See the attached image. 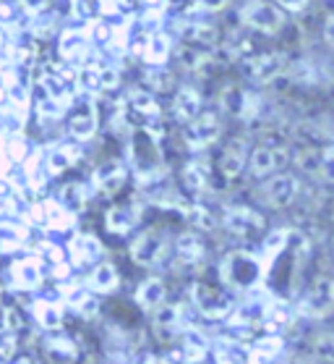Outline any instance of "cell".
<instances>
[{
	"instance_id": "obj_1",
	"label": "cell",
	"mask_w": 334,
	"mask_h": 364,
	"mask_svg": "<svg viewBox=\"0 0 334 364\" xmlns=\"http://www.w3.org/2000/svg\"><path fill=\"white\" fill-rule=\"evenodd\" d=\"M220 270L230 291H248L261 281V265L251 252H230L222 259Z\"/></svg>"
},
{
	"instance_id": "obj_2",
	"label": "cell",
	"mask_w": 334,
	"mask_h": 364,
	"mask_svg": "<svg viewBox=\"0 0 334 364\" xmlns=\"http://www.w3.org/2000/svg\"><path fill=\"white\" fill-rule=\"evenodd\" d=\"M240 24L261 34H277L285 26V11H279L272 0H245L238 9Z\"/></svg>"
},
{
	"instance_id": "obj_3",
	"label": "cell",
	"mask_w": 334,
	"mask_h": 364,
	"mask_svg": "<svg viewBox=\"0 0 334 364\" xmlns=\"http://www.w3.org/2000/svg\"><path fill=\"white\" fill-rule=\"evenodd\" d=\"M290 160H293V152L285 144H259L248 158V171L253 178H272L277 173H285Z\"/></svg>"
},
{
	"instance_id": "obj_4",
	"label": "cell",
	"mask_w": 334,
	"mask_h": 364,
	"mask_svg": "<svg viewBox=\"0 0 334 364\" xmlns=\"http://www.w3.org/2000/svg\"><path fill=\"white\" fill-rule=\"evenodd\" d=\"M222 228L230 236H235V239L248 241V239H259L261 233L267 231V220H264V215H261L259 210L245 205H235L222 215Z\"/></svg>"
},
{
	"instance_id": "obj_5",
	"label": "cell",
	"mask_w": 334,
	"mask_h": 364,
	"mask_svg": "<svg viewBox=\"0 0 334 364\" xmlns=\"http://www.w3.org/2000/svg\"><path fill=\"white\" fill-rule=\"evenodd\" d=\"M287 66H290V60H287V53H282V50L259 53V55L245 58V76H248L251 84L264 87V84L274 82V79H279V76L285 74Z\"/></svg>"
},
{
	"instance_id": "obj_6",
	"label": "cell",
	"mask_w": 334,
	"mask_h": 364,
	"mask_svg": "<svg viewBox=\"0 0 334 364\" xmlns=\"http://www.w3.org/2000/svg\"><path fill=\"white\" fill-rule=\"evenodd\" d=\"M170 255V241L160 231H144L130 244V259L141 267H162Z\"/></svg>"
},
{
	"instance_id": "obj_7",
	"label": "cell",
	"mask_w": 334,
	"mask_h": 364,
	"mask_svg": "<svg viewBox=\"0 0 334 364\" xmlns=\"http://www.w3.org/2000/svg\"><path fill=\"white\" fill-rule=\"evenodd\" d=\"M220 136H222L220 116L212 113V110H201V113H199L191 124H186V129H183V139H186L188 149L212 147Z\"/></svg>"
},
{
	"instance_id": "obj_8",
	"label": "cell",
	"mask_w": 334,
	"mask_h": 364,
	"mask_svg": "<svg viewBox=\"0 0 334 364\" xmlns=\"http://www.w3.org/2000/svg\"><path fill=\"white\" fill-rule=\"evenodd\" d=\"M303 315L313 317V320H321V317L332 315L334 309V278L332 275H318L313 278L311 289L306 291L303 296Z\"/></svg>"
},
{
	"instance_id": "obj_9",
	"label": "cell",
	"mask_w": 334,
	"mask_h": 364,
	"mask_svg": "<svg viewBox=\"0 0 334 364\" xmlns=\"http://www.w3.org/2000/svg\"><path fill=\"white\" fill-rule=\"evenodd\" d=\"M191 299H194L196 309L204 317H209V320H220V317L230 315V306H233V299H230L228 291L214 289V286H209L204 281L194 283Z\"/></svg>"
},
{
	"instance_id": "obj_10",
	"label": "cell",
	"mask_w": 334,
	"mask_h": 364,
	"mask_svg": "<svg viewBox=\"0 0 334 364\" xmlns=\"http://www.w3.org/2000/svg\"><path fill=\"white\" fill-rule=\"evenodd\" d=\"M261 191H264L267 205L282 210V207H290L298 199V194H301V178L293 173H277L272 176V178H267Z\"/></svg>"
},
{
	"instance_id": "obj_11",
	"label": "cell",
	"mask_w": 334,
	"mask_h": 364,
	"mask_svg": "<svg viewBox=\"0 0 334 364\" xmlns=\"http://www.w3.org/2000/svg\"><path fill=\"white\" fill-rule=\"evenodd\" d=\"M248 158H251V149H248V141L243 136H233V139L222 147L220 152V171L228 181H235L243 176V171L248 168Z\"/></svg>"
},
{
	"instance_id": "obj_12",
	"label": "cell",
	"mask_w": 334,
	"mask_h": 364,
	"mask_svg": "<svg viewBox=\"0 0 334 364\" xmlns=\"http://www.w3.org/2000/svg\"><path fill=\"white\" fill-rule=\"evenodd\" d=\"M201 113V95L194 87H180L172 97V116L178 124H191L196 116Z\"/></svg>"
},
{
	"instance_id": "obj_13",
	"label": "cell",
	"mask_w": 334,
	"mask_h": 364,
	"mask_svg": "<svg viewBox=\"0 0 334 364\" xmlns=\"http://www.w3.org/2000/svg\"><path fill=\"white\" fill-rule=\"evenodd\" d=\"M172 252H175V257H178L180 265L194 267V265H199V262L204 259L206 247H204V241H201V236H199V233L188 231V233H180L178 239H175V247H172Z\"/></svg>"
},
{
	"instance_id": "obj_14",
	"label": "cell",
	"mask_w": 334,
	"mask_h": 364,
	"mask_svg": "<svg viewBox=\"0 0 334 364\" xmlns=\"http://www.w3.org/2000/svg\"><path fill=\"white\" fill-rule=\"evenodd\" d=\"M141 220V210L136 205H118V207H110L105 215V223H107V231L110 233H130Z\"/></svg>"
},
{
	"instance_id": "obj_15",
	"label": "cell",
	"mask_w": 334,
	"mask_h": 364,
	"mask_svg": "<svg viewBox=\"0 0 334 364\" xmlns=\"http://www.w3.org/2000/svg\"><path fill=\"white\" fill-rule=\"evenodd\" d=\"M180 178H183V186L191 194H196V197H201V194H206V191L212 189V171L201 160H188Z\"/></svg>"
},
{
	"instance_id": "obj_16",
	"label": "cell",
	"mask_w": 334,
	"mask_h": 364,
	"mask_svg": "<svg viewBox=\"0 0 334 364\" xmlns=\"http://www.w3.org/2000/svg\"><path fill=\"white\" fill-rule=\"evenodd\" d=\"M222 108L235 118H251L256 110V97L243 87H230L222 92Z\"/></svg>"
},
{
	"instance_id": "obj_17",
	"label": "cell",
	"mask_w": 334,
	"mask_h": 364,
	"mask_svg": "<svg viewBox=\"0 0 334 364\" xmlns=\"http://www.w3.org/2000/svg\"><path fill=\"white\" fill-rule=\"evenodd\" d=\"M165 296H167V286H165L162 278H147V281L139 283V289H136V301H139L141 309H147V312H155L160 306L165 304Z\"/></svg>"
},
{
	"instance_id": "obj_18",
	"label": "cell",
	"mask_w": 334,
	"mask_h": 364,
	"mask_svg": "<svg viewBox=\"0 0 334 364\" xmlns=\"http://www.w3.org/2000/svg\"><path fill=\"white\" fill-rule=\"evenodd\" d=\"M220 40V32L214 24H206V21H191V24L183 29V42L186 45H194V48H204L212 50Z\"/></svg>"
},
{
	"instance_id": "obj_19",
	"label": "cell",
	"mask_w": 334,
	"mask_h": 364,
	"mask_svg": "<svg viewBox=\"0 0 334 364\" xmlns=\"http://www.w3.org/2000/svg\"><path fill=\"white\" fill-rule=\"evenodd\" d=\"M178 58L188 71H199V68H204L206 63L212 60V50L194 48V45H186V42H183L178 48Z\"/></svg>"
},
{
	"instance_id": "obj_20",
	"label": "cell",
	"mask_w": 334,
	"mask_h": 364,
	"mask_svg": "<svg viewBox=\"0 0 334 364\" xmlns=\"http://www.w3.org/2000/svg\"><path fill=\"white\" fill-rule=\"evenodd\" d=\"M180 325V312L178 306H160V309H155V328L162 336H172V331H178Z\"/></svg>"
},
{
	"instance_id": "obj_21",
	"label": "cell",
	"mask_w": 334,
	"mask_h": 364,
	"mask_svg": "<svg viewBox=\"0 0 334 364\" xmlns=\"http://www.w3.org/2000/svg\"><path fill=\"white\" fill-rule=\"evenodd\" d=\"M97 183H99V189L105 191V194H115V191L126 183V171H123L121 166L105 168V171H99V173H97Z\"/></svg>"
},
{
	"instance_id": "obj_22",
	"label": "cell",
	"mask_w": 334,
	"mask_h": 364,
	"mask_svg": "<svg viewBox=\"0 0 334 364\" xmlns=\"http://www.w3.org/2000/svg\"><path fill=\"white\" fill-rule=\"evenodd\" d=\"M311 354L318 364H334V333H321L316 336Z\"/></svg>"
},
{
	"instance_id": "obj_23",
	"label": "cell",
	"mask_w": 334,
	"mask_h": 364,
	"mask_svg": "<svg viewBox=\"0 0 334 364\" xmlns=\"http://www.w3.org/2000/svg\"><path fill=\"white\" fill-rule=\"evenodd\" d=\"M167 53H170V42H167V37L165 34H155L152 40L147 42V60L149 63H165L167 60Z\"/></svg>"
},
{
	"instance_id": "obj_24",
	"label": "cell",
	"mask_w": 334,
	"mask_h": 364,
	"mask_svg": "<svg viewBox=\"0 0 334 364\" xmlns=\"http://www.w3.org/2000/svg\"><path fill=\"white\" fill-rule=\"evenodd\" d=\"M318 178L326 183H334V144H326L321 147V155H318Z\"/></svg>"
},
{
	"instance_id": "obj_25",
	"label": "cell",
	"mask_w": 334,
	"mask_h": 364,
	"mask_svg": "<svg viewBox=\"0 0 334 364\" xmlns=\"http://www.w3.org/2000/svg\"><path fill=\"white\" fill-rule=\"evenodd\" d=\"M130 100H133V108L139 110L141 116H149V118L160 116V105H157L155 97H152V95H147V92H133V95H130Z\"/></svg>"
},
{
	"instance_id": "obj_26",
	"label": "cell",
	"mask_w": 334,
	"mask_h": 364,
	"mask_svg": "<svg viewBox=\"0 0 334 364\" xmlns=\"http://www.w3.org/2000/svg\"><path fill=\"white\" fill-rule=\"evenodd\" d=\"M94 286H97L99 291H110L118 286V270H115L113 265H99L97 270H94Z\"/></svg>"
},
{
	"instance_id": "obj_27",
	"label": "cell",
	"mask_w": 334,
	"mask_h": 364,
	"mask_svg": "<svg viewBox=\"0 0 334 364\" xmlns=\"http://www.w3.org/2000/svg\"><path fill=\"white\" fill-rule=\"evenodd\" d=\"M94 129H97V124H94V116H91V113L76 116L74 121H71V134L79 136V139H89L91 134H94Z\"/></svg>"
},
{
	"instance_id": "obj_28",
	"label": "cell",
	"mask_w": 334,
	"mask_h": 364,
	"mask_svg": "<svg viewBox=\"0 0 334 364\" xmlns=\"http://www.w3.org/2000/svg\"><path fill=\"white\" fill-rule=\"evenodd\" d=\"M204 354H206L204 341L199 338L196 333H188V336H186V359H188V362H199Z\"/></svg>"
},
{
	"instance_id": "obj_29",
	"label": "cell",
	"mask_w": 334,
	"mask_h": 364,
	"mask_svg": "<svg viewBox=\"0 0 334 364\" xmlns=\"http://www.w3.org/2000/svg\"><path fill=\"white\" fill-rule=\"evenodd\" d=\"M279 11H285V14H303V11L308 9L311 0H272Z\"/></svg>"
},
{
	"instance_id": "obj_30",
	"label": "cell",
	"mask_w": 334,
	"mask_h": 364,
	"mask_svg": "<svg viewBox=\"0 0 334 364\" xmlns=\"http://www.w3.org/2000/svg\"><path fill=\"white\" fill-rule=\"evenodd\" d=\"M76 155H71V149H57L55 155H52V171H65V168L71 166V160H74Z\"/></svg>"
},
{
	"instance_id": "obj_31",
	"label": "cell",
	"mask_w": 334,
	"mask_h": 364,
	"mask_svg": "<svg viewBox=\"0 0 334 364\" xmlns=\"http://www.w3.org/2000/svg\"><path fill=\"white\" fill-rule=\"evenodd\" d=\"M285 241H287V231H277L274 236H269V239L264 241V247L269 249V252H279V249L285 247Z\"/></svg>"
},
{
	"instance_id": "obj_32",
	"label": "cell",
	"mask_w": 334,
	"mask_h": 364,
	"mask_svg": "<svg viewBox=\"0 0 334 364\" xmlns=\"http://www.w3.org/2000/svg\"><path fill=\"white\" fill-rule=\"evenodd\" d=\"M321 34H324V40L329 48H334V14L332 16H326L324 26H321Z\"/></svg>"
},
{
	"instance_id": "obj_33",
	"label": "cell",
	"mask_w": 334,
	"mask_h": 364,
	"mask_svg": "<svg viewBox=\"0 0 334 364\" xmlns=\"http://www.w3.org/2000/svg\"><path fill=\"white\" fill-rule=\"evenodd\" d=\"M225 3H228V0H204V6L209 11H220L222 6H225Z\"/></svg>"
},
{
	"instance_id": "obj_34",
	"label": "cell",
	"mask_w": 334,
	"mask_h": 364,
	"mask_svg": "<svg viewBox=\"0 0 334 364\" xmlns=\"http://www.w3.org/2000/svg\"><path fill=\"white\" fill-rule=\"evenodd\" d=\"M217 364H235V362H230L228 356H220V359H217Z\"/></svg>"
},
{
	"instance_id": "obj_35",
	"label": "cell",
	"mask_w": 334,
	"mask_h": 364,
	"mask_svg": "<svg viewBox=\"0 0 334 364\" xmlns=\"http://www.w3.org/2000/svg\"><path fill=\"white\" fill-rule=\"evenodd\" d=\"M332 247H334V239H332Z\"/></svg>"
}]
</instances>
